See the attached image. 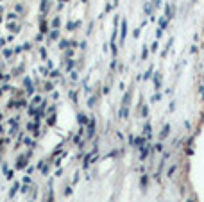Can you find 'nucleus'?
Masks as SVG:
<instances>
[{
  "label": "nucleus",
  "instance_id": "f257e3e1",
  "mask_svg": "<svg viewBox=\"0 0 204 202\" xmlns=\"http://www.w3.org/2000/svg\"><path fill=\"white\" fill-rule=\"evenodd\" d=\"M31 154H32V152L18 156V161H16V170H23V168H27V163H29V156H31Z\"/></svg>",
  "mask_w": 204,
  "mask_h": 202
},
{
  "label": "nucleus",
  "instance_id": "f03ea898",
  "mask_svg": "<svg viewBox=\"0 0 204 202\" xmlns=\"http://www.w3.org/2000/svg\"><path fill=\"white\" fill-rule=\"evenodd\" d=\"M120 45H124V41H125V36H127V20L124 18L122 20V27H120Z\"/></svg>",
  "mask_w": 204,
  "mask_h": 202
},
{
  "label": "nucleus",
  "instance_id": "7ed1b4c3",
  "mask_svg": "<svg viewBox=\"0 0 204 202\" xmlns=\"http://www.w3.org/2000/svg\"><path fill=\"white\" fill-rule=\"evenodd\" d=\"M95 125H97V122H95V118H90V122H88V140H91L93 138V134H95Z\"/></svg>",
  "mask_w": 204,
  "mask_h": 202
},
{
  "label": "nucleus",
  "instance_id": "20e7f679",
  "mask_svg": "<svg viewBox=\"0 0 204 202\" xmlns=\"http://www.w3.org/2000/svg\"><path fill=\"white\" fill-rule=\"evenodd\" d=\"M147 141L151 140V136H152V125L151 124H145V127H143V134H141Z\"/></svg>",
  "mask_w": 204,
  "mask_h": 202
},
{
  "label": "nucleus",
  "instance_id": "39448f33",
  "mask_svg": "<svg viewBox=\"0 0 204 202\" xmlns=\"http://www.w3.org/2000/svg\"><path fill=\"white\" fill-rule=\"evenodd\" d=\"M23 88L27 90V93H29V95H32V93H34V88H32V80H31L29 77H25V79H23Z\"/></svg>",
  "mask_w": 204,
  "mask_h": 202
},
{
  "label": "nucleus",
  "instance_id": "423d86ee",
  "mask_svg": "<svg viewBox=\"0 0 204 202\" xmlns=\"http://www.w3.org/2000/svg\"><path fill=\"white\" fill-rule=\"evenodd\" d=\"M7 31H11L13 34H18V32L22 31V27H20V25H16L15 22H7Z\"/></svg>",
  "mask_w": 204,
  "mask_h": 202
},
{
  "label": "nucleus",
  "instance_id": "0eeeda50",
  "mask_svg": "<svg viewBox=\"0 0 204 202\" xmlns=\"http://www.w3.org/2000/svg\"><path fill=\"white\" fill-rule=\"evenodd\" d=\"M145 143H147V140H145L143 136H138L136 140H133V145L136 147V149H141V147H143Z\"/></svg>",
  "mask_w": 204,
  "mask_h": 202
},
{
  "label": "nucleus",
  "instance_id": "6e6552de",
  "mask_svg": "<svg viewBox=\"0 0 204 202\" xmlns=\"http://www.w3.org/2000/svg\"><path fill=\"white\" fill-rule=\"evenodd\" d=\"M168 134H170V125L165 124V125H163V129H161V132H159V140L163 141L165 138H168Z\"/></svg>",
  "mask_w": 204,
  "mask_h": 202
},
{
  "label": "nucleus",
  "instance_id": "1a4fd4ad",
  "mask_svg": "<svg viewBox=\"0 0 204 202\" xmlns=\"http://www.w3.org/2000/svg\"><path fill=\"white\" fill-rule=\"evenodd\" d=\"M118 116H120L122 120H125V118L129 116V106H122V107H120V111H118Z\"/></svg>",
  "mask_w": 204,
  "mask_h": 202
},
{
  "label": "nucleus",
  "instance_id": "9d476101",
  "mask_svg": "<svg viewBox=\"0 0 204 202\" xmlns=\"http://www.w3.org/2000/svg\"><path fill=\"white\" fill-rule=\"evenodd\" d=\"M154 88H156V90L161 88V72L154 73Z\"/></svg>",
  "mask_w": 204,
  "mask_h": 202
},
{
  "label": "nucleus",
  "instance_id": "9b49d317",
  "mask_svg": "<svg viewBox=\"0 0 204 202\" xmlns=\"http://www.w3.org/2000/svg\"><path fill=\"white\" fill-rule=\"evenodd\" d=\"M131 97H133V91H125L124 98H122V106H129V104H131Z\"/></svg>",
  "mask_w": 204,
  "mask_h": 202
},
{
  "label": "nucleus",
  "instance_id": "f8f14e48",
  "mask_svg": "<svg viewBox=\"0 0 204 202\" xmlns=\"http://www.w3.org/2000/svg\"><path fill=\"white\" fill-rule=\"evenodd\" d=\"M167 27H168V20L165 16H161L159 18V31H167Z\"/></svg>",
  "mask_w": 204,
  "mask_h": 202
},
{
  "label": "nucleus",
  "instance_id": "ddd939ff",
  "mask_svg": "<svg viewBox=\"0 0 204 202\" xmlns=\"http://www.w3.org/2000/svg\"><path fill=\"white\" fill-rule=\"evenodd\" d=\"M20 190V183H15V184H13L11 186V190H9V199H13V197H15V193Z\"/></svg>",
  "mask_w": 204,
  "mask_h": 202
},
{
  "label": "nucleus",
  "instance_id": "4468645a",
  "mask_svg": "<svg viewBox=\"0 0 204 202\" xmlns=\"http://www.w3.org/2000/svg\"><path fill=\"white\" fill-rule=\"evenodd\" d=\"M77 27H81V22H68L66 23V29L68 31H75Z\"/></svg>",
  "mask_w": 204,
  "mask_h": 202
},
{
  "label": "nucleus",
  "instance_id": "2eb2a0df",
  "mask_svg": "<svg viewBox=\"0 0 204 202\" xmlns=\"http://www.w3.org/2000/svg\"><path fill=\"white\" fill-rule=\"evenodd\" d=\"M175 170H177V165H172V166L168 168V172H167V177H168V179L174 177V175H175Z\"/></svg>",
  "mask_w": 204,
  "mask_h": 202
},
{
  "label": "nucleus",
  "instance_id": "dca6fc26",
  "mask_svg": "<svg viewBox=\"0 0 204 202\" xmlns=\"http://www.w3.org/2000/svg\"><path fill=\"white\" fill-rule=\"evenodd\" d=\"M165 15H167V16H165L167 20H170V18L174 16V9L170 7V5H167V7H165Z\"/></svg>",
  "mask_w": 204,
  "mask_h": 202
},
{
  "label": "nucleus",
  "instance_id": "f3484780",
  "mask_svg": "<svg viewBox=\"0 0 204 202\" xmlns=\"http://www.w3.org/2000/svg\"><path fill=\"white\" fill-rule=\"evenodd\" d=\"M41 95H34L32 97V102H31V106H38V104H41Z\"/></svg>",
  "mask_w": 204,
  "mask_h": 202
},
{
  "label": "nucleus",
  "instance_id": "a211bd4d",
  "mask_svg": "<svg viewBox=\"0 0 204 202\" xmlns=\"http://www.w3.org/2000/svg\"><path fill=\"white\" fill-rule=\"evenodd\" d=\"M77 120H79V124H81V125H84V124H88V118H86V114H84V113H79V116H77Z\"/></svg>",
  "mask_w": 204,
  "mask_h": 202
},
{
  "label": "nucleus",
  "instance_id": "6ab92c4d",
  "mask_svg": "<svg viewBox=\"0 0 204 202\" xmlns=\"http://www.w3.org/2000/svg\"><path fill=\"white\" fill-rule=\"evenodd\" d=\"M152 73H154V66L151 64V66L147 68V73L143 75V79H145V80H147V79H151V77H152Z\"/></svg>",
  "mask_w": 204,
  "mask_h": 202
},
{
  "label": "nucleus",
  "instance_id": "aec40b11",
  "mask_svg": "<svg viewBox=\"0 0 204 202\" xmlns=\"http://www.w3.org/2000/svg\"><path fill=\"white\" fill-rule=\"evenodd\" d=\"M68 47H70V41H66V39H61V41H59V49L61 50H66Z\"/></svg>",
  "mask_w": 204,
  "mask_h": 202
},
{
  "label": "nucleus",
  "instance_id": "412c9836",
  "mask_svg": "<svg viewBox=\"0 0 204 202\" xmlns=\"http://www.w3.org/2000/svg\"><path fill=\"white\" fill-rule=\"evenodd\" d=\"M143 11H145V15H147V16H152V5L149 4V2L145 4V7H143Z\"/></svg>",
  "mask_w": 204,
  "mask_h": 202
},
{
  "label": "nucleus",
  "instance_id": "4be33fe9",
  "mask_svg": "<svg viewBox=\"0 0 204 202\" xmlns=\"http://www.w3.org/2000/svg\"><path fill=\"white\" fill-rule=\"evenodd\" d=\"M59 38V31L57 29H52V32L49 34V39H57Z\"/></svg>",
  "mask_w": 204,
  "mask_h": 202
},
{
  "label": "nucleus",
  "instance_id": "5701e85b",
  "mask_svg": "<svg viewBox=\"0 0 204 202\" xmlns=\"http://www.w3.org/2000/svg\"><path fill=\"white\" fill-rule=\"evenodd\" d=\"M22 141H23V145H27V147H32L34 145V140L32 138H22Z\"/></svg>",
  "mask_w": 204,
  "mask_h": 202
},
{
  "label": "nucleus",
  "instance_id": "b1692460",
  "mask_svg": "<svg viewBox=\"0 0 204 202\" xmlns=\"http://www.w3.org/2000/svg\"><path fill=\"white\" fill-rule=\"evenodd\" d=\"M50 25H52V29H59V25H61V20H59V18H54Z\"/></svg>",
  "mask_w": 204,
  "mask_h": 202
},
{
  "label": "nucleus",
  "instance_id": "393cba45",
  "mask_svg": "<svg viewBox=\"0 0 204 202\" xmlns=\"http://www.w3.org/2000/svg\"><path fill=\"white\" fill-rule=\"evenodd\" d=\"M140 113H141L140 116H143V118H145V116H149V107H147V106H141V109H140Z\"/></svg>",
  "mask_w": 204,
  "mask_h": 202
},
{
  "label": "nucleus",
  "instance_id": "a878e982",
  "mask_svg": "<svg viewBox=\"0 0 204 202\" xmlns=\"http://www.w3.org/2000/svg\"><path fill=\"white\" fill-rule=\"evenodd\" d=\"M15 106H16V107H25V106H27V100H25V98H20L18 102H15Z\"/></svg>",
  "mask_w": 204,
  "mask_h": 202
},
{
  "label": "nucleus",
  "instance_id": "bb28decb",
  "mask_svg": "<svg viewBox=\"0 0 204 202\" xmlns=\"http://www.w3.org/2000/svg\"><path fill=\"white\" fill-rule=\"evenodd\" d=\"M45 202H54V191H52V188H50L49 195H47V197H45Z\"/></svg>",
  "mask_w": 204,
  "mask_h": 202
},
{
  "label": "nucleus",
  "instance_id": "cd10ccee",
  "mask_svg": "<svg viewBox=\"0 0 204 202\" xmlns=\"http://www.w3.org/2000/svg\"><path fill=\"white\" fill-rule=\"evenodd\" d=\"M147 181H149V177H147V175H143V177H141V181H140V184H141V190H145V188H147Z\"/></svg>",
  "mask_w": 204,
  "mask_h": 202
},
{
  "label": "nucleus",
  "instance_id": "c85d7f7f",
  "mask_svg": "<svg viewBox=\"0 0 204 202\" xmlns=\"http://www.w3.org/2000/svg\"><path fill=\"white\" fill-rule=\"evenodd\" d=\"M43 90H45V91H52V90H54V84H52V82H45V84H43Z\"/></svg>",
  "mask_w": 204,
  "mask_h": 202
},
{
  "label": "nucleus",
  "instance_id": "c756f323",
  "mask_svg": "<svg viewBox=\"0 0 204 202\" xmlns=\"http://www.w3.org/2000/svg\"><path fill=\"white\" fill-rule=\"evenodd\" d=\"M47 9H49V0H43L41 2V13H47Z\"/></svg>",
  "mask_w": 204,
  "mask_h": 202
},
{
  "label": "nucleus",
  "instance_id": "7c9ffc66",
  "mask_svg": "<svg viewBox=\"0 0 204 202\" xmlns=\"http://www.w3.org/2000/svg\"><path fill=\"white\" fill-rule=\"evenodd\" d=\"M95 104H97V100H95V97H90V98H88V107H93Z\"/></svg>",
  "mask_w": 204,
  "mask_h": 202
},
{
  "label": "nucleus",
  "instance_id": "2f4dec72",
  "mask_svg": "<svg viewBox=\"0 0 204 202\" xmlns=\"http://www.w3.org/2000/svg\"><path fill=\"white\" fill-rule=\"evenodd\" d=\"M2 54H4V57H5V59H9V57L13 56V50H9V49H5V50H4Z\"/></svg>",
  "mask_w": 204,
  "mask_h": 202
},
{
  "label": "nucleus",
  "instance_id": "473e14b6",
  "mask_svg": "<svg viewBox=\"0 0 204 202\" xmlns=\"http://www.w3.org/2000/svg\"><path fill=\"white\" fill-rule=\"evenodd\" d=\"M4 175H5V179H13V175H15V173H13V170H5Z\"/></svg>",
  "mask_w": 204,
  "mask_h": 202
},
{
  "label": "nucleus",
  "instance_id": "72a5a7b5",
  "mask_svg": "<svg viewBox=\"0 0 204 202\" xmlns=\"http://www.w3.org/2000/svg\"><path fill=\"white\" fill-rule=\"evenodd\" d=\"M159 98H161V95H159V93H156V95H152V97H151V102L154 104V102H158Z\"/></svg>",
  "mask_w": 204,
  "mask_h": 202
},
{
  "label": "nucleus",
  "instance_id": "f704fd0d",
  "mask_svg": "<svg viewBox=\"0 0 204 202\" xmlns=\"http://www.w3.org/2000/svg\"><path fill=\"white\" fill-rule=\"evenodd\" d=\"M147 56H149V49L143 47V50H141V59H147Z\"/></svg>",
  "mask_w": 204,
  "mask_h": 202
},
{
  "label": "nucleus",
  "instance_id": "c9c22d12",
  "mask_svg": "<svg viewBox=\"0 0 204 202\" xmlns=\"http://www.w3.org/2000/svg\"><path fill=\"white\" fill-rule=\"evenodd\" d=\"M152 150H156V152H161V150H163V143H161V141H159V143H156V147H154Z\"/></svg>",
  "mask_w": 204,
  "mask_h": 202
},
{
  "label": "nucleus",
  "instance_id": "e433bc0d",
  "mask_svg": "<svg viewBox=\"0 0 204 202\" xmlns=\"http://www.w3.org/2000/svg\"><path fill=\"white\" fill-rule=\"evenodd\" d=\"M41 32H49V25H47L45 22H41V29H39Z\"/></svg>",
  "mask_w": 204,
  "mask_h": 202
},
{
  "label": "nucleus",
  "instance_id": "4c0bfd02",
  "mask_svg": "<svg viewBox=\"0 0 204 202\" xmlns=\"http://www.w3.org/2000/svg\"><path fill=\"white\" fill-rule=\"evenodd\" d=\"M158 49H159V43H158V41H154V43H152V49H151V50H152V52H158Z\"/></svg>",
  "mask_w": 204,
  "mask_h": 202
},
{
  "label": "nucleus",
  "instance_id": "58836bf2",
  "mask_svg": "<svg viewBox=\"0 0 204 202\" xmlns=\"http://www.w3.org/2000/svg\"><path fill=\"white\" fill-rule=\"evenodd\" d=\"M16 18H18L16 13H9V15H7V20H16Z\"/></svg>",
  "mask_w": 204,
  "mask_h": 202
},
{
  "label": "nucleus",
  "instance_id": "ea45409f",
  "mask_svg": "<svg viewBox=\"0 0 204 202\" xmlns=\"http://www.w3.org/2000/svg\"><path fill=\"white\" fill-rule=\"evenodd\" d=\"M70 98L73 100V102H77V93L75 91H70Z\"/></svg>",
  "mask_w": 204,
  "mask_h": 202
},
{
  "label": "nucleus",
  "instance_id": "a19ab883",
  "mask_svg": "<svg viewBox=\"0 0 204 202\" xmlns=\"http://www.w3.org/2000/svg\"><path fill=\"white\" fill-rule=\"evenodd\" d=\"M39 54H41L43 59H49V57H47V50H45V49H39Z\"/></svg>",
  "mask_w": 204,
  "mask_h": 202
},
{
  "label": "nucleus",
  "instance_id": "79ce46f5",
  "mask_svg": "<svg viewBox=\"0 0 204 202\" xmlns=\"http://www.w3.org/2000/svg\"><path fill=\"white\" fill-rule=\"evenodd\" d=\"M20 191H22V193H27V191H29V186H22V184H20Z\"/></svg>",
  "mask_w": 204,
  "mask_h": 202
},
{
  "label": "nucleus",
  "instance_id": "37998d69",
  "mask_svg": "<svg viewBox=\"0 0 204 202\" xmlns=\"http://www.w3.org/2000/svg\"><path fill=\"white\" fill-rule=\"evenodd\" d=\"M50 77H59V70H52L50 72Z\"/></svg>",
  "mask_w": 204,
  "mask_h": 202
},
{
  "label": "nucleus",
  "instance_id": "c03bdc74",
  "mask_svg": "<svg viewBox=\"0 0 204 202\" xmlns=\"http://www.w3.org/2000/svg\"><path fill=\"white\" fill-rule=\"evenodd\" d=\"M43 175H49V165H43Z\"/></svg>",
  "mask_w": 204,
  "mask_h": 202
},
{
  "label": "nucleus",
  "instance_id": "a18cd8bd",
  "mask_svg": "<svg viewBox=\"0 0 204 202\" xmlns=\"http://www.w3.org/2000/svg\"><path fill=\"white\" fill-rule=\"evenodd\" d=\"M140 32H141L140 29H134V31H133V36H134V38H138V36H140Z\"/></svg>",
  "mask_w": 204,
  "mask_h": 202
},
{
  "label": "nucleus",
  "instance_id": "49530a36",
  "mask_svg": "<svg viewBox=\"0 0 204 202\" xmlns=\"http://www.w3.org/2000/svg\"><path fill=\"white\" fill-rule=\"evenodd\" d=\"M63 193H65V195H70V193H72V186H68V188H66V190H65Z\"/></svg>",
  "mask_w": 204,
  "mask_h": 202
},
{
  "label": "nucleus",
  "instance_id": "de8ad7c7",
  "mask_svg": "<svg viewBox=\"0 0 204 202\" xmlns=\"http://www.w3.org/2000/svg\"><path fill=\"white\" fill-rule=\"evenodd\" d=\"M161 36H163V31L158 29V31H156V38H161Z\"/></svg>",
  "mask_w": 204,
  "mask_h": 202
},
{
  "label": "nucleus",
  "instance_id": "09e8293b",
  "mask_svg": "<svg viewBox=\"0 0 204 202\" xmlns=\"http://www.w3.org/2000/svg\"><path fill=\"white\" fill-rule=\"evenodd\" d=\"M39 72H41L43 75H49V70H47V68H39Z\"/></svg>",
  "mask_w": 204,
  "mask_h": 202
},
{
  "label": "nucleus",
  "instance_id": "8fccbe9b",
  "mask_svg": "<svg viewBox=\"0 0 204 202\" xmlns=\"http://www.w3.org/2000/svg\"><path fill=\"white\" fill-rule=\"evenodd\" d=\"M77 77H79L77 72H72V80H77Z\"/></svg>",
  "mask_w": 204,
  "mask_h": 202
},
{
  "label": "nucleus",
  "instance_id": "3c124183",
  "mask_svg": "<svg viewBox=\"0 0 204 202\" xmlns=\"http://www.w3.org/2000/svg\"><path fill=\"white\" fill-rule=\"evenodd\" d=\"M77 181H79V172L75 173V175H73V184H75V183H77Z\"/></svg>",
  "mask_w": 204,
  "mask_h": 202
},
{
  "label": "nucleus",
  "instance_id": "603ef678",
  "mask_svg": "<svg viewBox=\"0 0 204 202\" xmlns=\"http://www.w3.org/2000/svg\"><path fill=\"white\" fill-rule=\"evenodd\" d=\"M73 56V50H66V57H72Z\"/></svg>",
  "mask_w": 204,
  "mask_h": 202
},
{
  "label": "nucleus",
  "instance_id": "864d4df0",
  "mask_svg": "<svg viewBox=\"0 0 204 202\" xmlns=\"http://www.w3.org/2000/svg\"><path fill=\"white\" fill-rule=\"evenodd\" d=\"M4 45H5V39H0V50L4 49Z\"/></svg>",
  "mask_w": 204,
  "mask_h": 202
},
{
  "label": "nucleus",
  "instance_id": "5fc2aeb1",
  "mask_svg": "<svg viewBox=\"0 0 204 202\" xmlns=\"http://www.w3.org/2000/svg\"><path fill=\"white\" fill-rule=\"evenodd\" d=\"M0 134H2V125H0Z\"/></svg>",
  "mask_w": 204,
  "mask_h": 202
},
{
  "label": "nucleus",
  "instance_id": "6e6d98bb",
  "mask_svg": "<svg viewBox=\"0 0 204 202\" xmlns=\"http://www.w3.org/2000/svg\"><path fill=\"white\" fill-rule=\"evenodd\" d=\"M61 2H68V0H61Z\"/></svg>",
  "mask_w": 204,
  "mask_h": 202
},
{
  "label": "nucleus",
  "instance_id": "4d7b16f0",
  "mask_svg": "<svg viewBox=\"0 0 204 202\" xmlns=\"http://www.w3.org/2000/svg\"><path fill=\"white\" fill-rule=\"evenodd\" d=\"M0 22H2V16H0Z\"/></svg>",
  "mask_w": 204,
  "mask_h": 202
},
{
  "label": "nucleus",
  "instance_id": "13d9d810",
  "mask_svg": "<svg viewBox=\"0 0 204 202\" xmlns=\"http://www.w3.org/2000/svg\"><path fill=\"white\" fill-rule=\"evenodd\" d=\"M0 79H2V75H0Z\"/></svg>",
  "mask_w": 204,
  "mask_h": 202
}]
</instances>
